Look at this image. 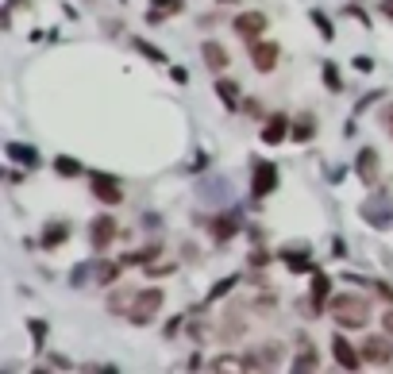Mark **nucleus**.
I'll return each instance as SVG.
<instances>
[{
    "mask_svg": "<svg viewBox=\"0 0 393 374\" xmlns=\"http://www.w3.org/2000/svg\"><path fill=\"white\" fill-rule=\"evenodd\" d=\"M328 313H332V320L339 324V328H366V320H370V301L363 294H335L328 301Z\"/></svg>",
    "mask_w": 393,
    "mask_h": 374,
    "instance_id": "obj_1",
    "label": "nucleus"
},
{
    "mask_svg": "<svg viewBox=\"0 0 393 374\" xmlns=\"http://www.w3.org/2000/svg\"><path fill=\"white\" fill-rule=\"evenodd\" d=\"M162 301H166V294H162V289H135V301H131V308H127V320L135 324V328L151 324L154 316H158Z\"/></svg>",
    "mask_w": 393,
    "mask_h": 374,
    "instance_id": "obj_2",
    "label": "nucleus"
},
{
    "mask_svg": "<svg viewBox=\"0 0 393 374\" xmlns=\"http://www.w3.org/2000/svg\"><path fill=\"white\" fill-rule=\"evenodd\" d=\"M247 313H251V308L239 305V301H232V305H227L224 320H220V339H224V344H235V339L251 328V324H247Z\"/></svg>",
    "mask_w": 393,
    "mask_h": 374,
    "instance_id": "obj_3",
    "label": "nucleus"
},
{
    "mask_svg": "<svg viewBox=\"0 0 393 374\" xmlns=\"http://www.w3.org/2000/svg\"><path fill=\"white\" fill-rule=\"evenodd\" d=\"M282 355H285V347L270 339V344L251 347V351L243 355V370H270V367H277V363H282Z\"/></svg>",
    "mask_w": 393,
    "mask_h": 374,
    "instance_id": "obj_4",
    "label": "nucleus"
},
{
    "mask_svg": "<svg viewBox=\"0 0 393 374\" xmlns=\"http://www.w3.org/2000/svg\"><path fill=\"white\" fill-rule=\"evenodd\" d=\"M389 332L386 336H366L363 339V347H358V351H363V363H370V367H389L393 363V344H389Z\"/></svg>",
    "mask_w": 393,
    "mask_h": 374,
    "instance_id": "obj_5",
    "label": "nucleus"
},
{
    "mask_svg": "<svg viewBox=\"0 0 393 374\" xmlns=\"http://www.w3.org/2000/svg\"><path fill=\"white\" fill-rule=\"evenodd\" d=\"M89 189H93V197L104 201V205H120V201H124V185H120L112 174H101V170L89 177Z\"/></svg>",
    "mask_w": 393,
    "mask_h": 374,
    "instance_id": "obj_6",
    "label": "nucleus"
},
{
    "mask_svg": "<svg viewBox=\"0 0 393 374\" xmlns=\"http://www.w3.org/2000/svg\"><path fill=\"white\" fill-rule=\"evenodd\" d=\"M274 189H277V166H274V162H258L255 174H251V197L262 201L266 193H274Z\"/></svg>",
    "mask_w": 393,
    "mask_h": 374,
    "instance_id": "obj_7",
    "label": "nucleus"
},
{
    "mask_svg": "<svg viewBox=\"0 0 393 374\" xmlns=\"http://www.w3.org/2000/svg\"><path fill=\"white\" fill-rule=\"evenodd\" d=\"M116 235H120V224L112 220V216H96V220L89 224V243H93V251H104Z\"/></svg>",
    "mask_w": 393,
    "mask_h": 374,
    "instance_id": "obj_8",
    "label": "nucleus"
},
{
    "mask_svg": "<svg viewBox=\"0 0 393 374\" xmlns=\"http://www.w3.org/2000/svg\"><path fill=\"white\" fill-rule=\"evenodd\" d=\"M247 51H251V62H255V70H258V74H270V70L277 66V43L255 39V43H251Z\"/></svg>",
    "mask_w": 393,
    "mask_h": 374,
    "instance_id": "obj_9",
    "label": "nucleus"
},
{
    "mask_svg": "<svg viewBox=\"0 0 393 374\" xmlns=\"http://www.w3.org/2000/svg\"><path fill=\"white\" fill-rule=\"evenodd\" d=\"M332 355H335V363H339L343 370H358V367H363V351H355L343 336L332 339Z\"/></svg>",
    "mask_w": 393,
    "mask_h": 374,
    "instance_id": "obj_10",
    "label": "nucleus"
},
{
    "mask_svg": "<svg viewBox=\"0 0 393 374\" xmlns=\"http://www.w3.org/2000/svg\"><path fill=\"white\" fill-rule=\"evenodd\" d=\"M212 89H216V96L224 101V108L243 112V93H239V85H235L232 77H216V81H212Z\"/></svg>",
    "mask_w": 393,
    "mask_h": 374,
    "instance_id": "obj_11",
    "label": "nucleus"
},
{
    "mask_svg": "<svg viewBox=\"0 0 393 374\" xmlns=\"http://www.w3.org/2000/svg\"><path fill=\"white\" fill-rule=\"evenodd\" d=\"M289 132H293V127H289V120H285L282 112H277V116H270V120H266V127H262V143L277 147V143H285V139H289Z\"/></svg>",
    "mask_w": 393,
    "mask_h": 374,
    "instance_id": "obj_12",
    "label": "nucleus"
},
{
    "mask_svg": "<svg viewBox=\"0 0 393 374\" xmlns=\"http://www.w3.org/2000/svg\"><path fill=\"white\" fill-rule=\"evenodd\" d=\"M266 15L262 12H243V15H235V31H239L243 39H258L262 31H266Z\"/></svg>",
    "mask_w": 393,
    "mask_h": 374,
    "instance_id": "obj_13",
    "label": "nucleus"
},
{
    "mask_svg": "<svg viewBox=\"0 0 393 374\" xmlns=\"http://www.w3.org/2000/svg\"><path fill=\"white\" fill-rule=\"evenodd\" d=\"M182 8H185V0H151V4H146V20L162 23V20H170V15H177Z\"/></svg>",
    "mask_w": 393,
    "mask_h": 374,
    "instance_id": "obj_14",
    "label": "nucleus"
},
{
    "mask_svg": "<svg viewBox=\"0 0 393 374\" xmlns=\"http://www.w3.org/2000/svg\"><path fill=\"white\" fill-rule=\"evenodd\" d=\"M355 166H358V177H363L366 185L378 182V151L363 147V151H358V158H355Z\"/></svg>",
    "mask_w": 393,
    "mask_h": 374,
    "instance_id": "obj_15",
    "label": "nucleus"
},
{
    "mask_svg": "<svg viewBox=\"0 0 393 374\" xmlns=\"http://www.w3.org/2000/svg\"><path fill=\"white\" fill-rule=\"evenodd\" d=\"M201 54H204V66L216 74V70H224L227 66V51L216 43V39H208V43H201Z\"/></svg>",
    "mask_w": 393,
    "mask_h": 374,
    "instance_id": "obj_16",
    "label": "nucleus"
},
{
    "mask_svg": "<svg viewBox=\"0 0 393 374\" xmlns=\"http://www.w3.org/2000/svg\"><path fill=\"white\" fill-rule=\"evenodd\" d=\"M8 158L12 162H20V166H27V170H35L39 166V151L35 147H23V143H8Z\"/></svg>",
    "mask_w": 393,
    "mask_h": 374,
    "instance_id": "obj_17",
    "label": "nucleus"
},
{
    "mask_svg": "<svg viewBox=\"0 0 393 374\" xmlns=\"http://www.w3.org/2000/svg\"><path fill=\"white\" fill-rule=\"evenodd\" d=\"M282 258L289 263V270H293V274H316L313 255H305V251H282Z\"/></svg>",
    "mask_w": 393,
    "mask_h": 374,
    "instance_id": "obj_18",
    "label": "nucleus"
},
{
    "mask_svg": "<svg viewBox=\"0 0 393 374\" xmlns=\"http://www.w3.org/2000/svg\"><path fill=\"white\" fill-rule=\"evenodd\" d=\"M235 232H239V220H235V216H216V220H212V239L216 243H227Z\"/></svg>",
    "mask_w": 393,
    "mask_h": 374,
    "instance_id": "obj_19",
    "label": "nucleus"
},
{
    "mask_svg": "<svg viewBox=\"0 0 393 374\" xmlns=\"http://www.w3.org/2000/svg\"><path fill=\"white\" fill-rule=\"evenodd\" d=\"M251 308H255L258 316H274L277 313V294L274 289H262V294L251 297Z\"/></svg>",
    "mask_w": 393,
    "mask_h": 374,
    "instance_id": "obj_20",
    "label": "nucleus"
},
{
    "mask_svg": "<svg viewBox=\"0 0 393 374\" xmlns=\"http://www.w3.org/2000/svg\"><path fill=\"white\" fill-rule=\"evenodd\" d=\"M131 301H135V289H112V297H108V313H124L127 316V308H131Z\"/></svg>",
    "mask_w": 393,
    "mask_h": 374,
    "instance_id": "obj_21",
    "label": "nucleus"
},
{
    "mask_svg": "<svg viewBox=\"0 0 393 374\" xmlns=\"http://www.w3.org/2000/svg\"><path fill=\"white\" fill-rule=\"evenodd\" d=\"M313 132H316V120H313V116H297V120H293V132H289V139H297V143H308V139H313Z\"/></svg>",
    "mask_w": 393,
    "mask_h": 374,
    "instance_id": "obj_22",
    "label": "nucleus"
},
{
    "mask_svg": "<svg viewBox=\"0 0 393 374\" xmlns=\"http://www.w3.org/2000/svg\"><path fill=\"white\" fill-rule=\"evenodd\" d=\"M328 297H332V278H328V274H316L313 278V305L320 308Z\"/></svg>",
    "mask_w": 393,
    "mask_h": 374,
    "instance_id": "obj_23",
    "label": "nucleus"
},
{
    "mask_svg": "<svg viewBox=\"0 0 393 374\" xmlns=\"http://www.w3.org/2000/svg\"><path fill=\"white\" fill-rule=\"evenodd\" d=\"M363 216H366L370 224H378V227L389 224V208L382 205V201H374V205H363Z\"/></svg>",
    "mask_w": 393,
    "mask_h": 374,
    "instance_id": "obj_24",
    "label": "nucleus"
},
{
    "mask_svg": "<svg viewBox=\"0 0 393 374\" xmlns=\"http://www.w3.org/2000/svg\"><path fill=\"white\" fill-rule=\"evenodd\" d=\"M120 270H124V263H101L93 270V282H101V286H108L112 278H120Z\"/></svg>",
    "mask_w": 393,
    "mask_h": 374,
    "instance_id": "obj_25",
    "label": "nucleus"
},
{
    "mask_svg": "<svg viewBox=\"0 0 393 374\" xmlns=\"http://www.w3.org/2000/svg\"><path fill=\"white\" fill-rule=\"evenodd\" d=\"M66 235H70V227L66 224H46V235H43V247H58V243H66Z\"/></svg>",
    "mask_w": 393,
    "mask_h": 374,
    "instance_id": "obj_26",
    "label": "nucleus"
},
{
    "mask_svg": "<svg viewBox=\"0 0 393 374\" xmlns=\"http://www.w3.org/2000/svg\"><path fill=\"white\" fill-rule=\"evenodd\" d=\"M54 170H58L62 177H77L81 174V162L70 158V154H58V158H54Z\"/></svg>",
    "mask_w": 393,
    "mask_h": 374,
    "instance_id": "obj_27",
    "label": "nucleus"
},
{
    "mask_svg": "<svg viewBox=\"0 0 393 374\" xmlns=\"http://www.w3.org/2000/svg\"><path fill=\"white\" fill-rule=\"evenodd\" d=\"M320 367V359H316V351H313V344L305 347V351L297 355V359H293V370H316Z\"/></svg>",
    "mask_w": 393,
    "mask_h": 374,
    "instance_id": "obj_28",
    "label": "nucleus"
},
{
    "mask_svg": "<svg viewBox=\"0 0 393 374\" xmlns=\"http://www.w3.org/2000/svg\"><path fill=\"white\" fill-rule=\"evenodd\" d=\"M239 286V274H227L224 282H216V286H212V294H208V301H216V297H224L227 289H235Z\"/></svg>",
    "mask_w": 393,
    "mask_h": 374,
    "instance_id": "obj_29",
    "label": "nucleus"
},
{
    "mask_svg": "<svg viewBox=\"0 0 393 374\" xmlns=\"http://www.w3.org/2000/svg\"><path fill=\"white\" fill-rule=\"evenodd\" d=\"M324 85L332 89V93H339V89H343V81H339V70H335L332 62H324Z\"/></svg>",
    "mask_w": 393,
    "mask_h": 374,
    "instance_id": "obj_30",
    "label": "nucleus"
},
{
    "mask_svg": "<svg viewBox=\"0 0 393 374\" xmlns=\"http://www.w3.org/2000/svg\"><path fill=\"white\" fill-rule=\"evenodd\" d=\"M308 20L316 23V31H320L324 39H332V35H335V27H332V23H328V15H324V12H308Z\"/></svg>",
    "mask_w": 393,
    "mask_h": 374,
    "instance_id": "obj_31",
    "label": "nucleus"
},
{
    "mask_svg": "<svg viewBox=\"0 0 393 374\" xmlns=\"http://www.w3.org/2000/svg\"><path fill=\"white\" fill-rule=\"evenodd\" d=\"M135 46H139V54H143V58H151V62H166V54H162L158 46L143 43V39H135Z\"/></svg>",
    "mask_w": 393,
    "mask_h": 374,
    "instance_id": "obj_32",
    "label": "nucleus"
},
{
    "mask_svg": "<svg viewBox=\"0 0 393 374\" xmlns=\"http://www.w3.org/2000/svg\"><path fill=\"white\" fill-rule=\"evenodd\" d=\"M208 367L212 370H243V355H239V359H212Z\"/></svg>",
    "mask_w": 393,
    "mask_h": 374,
    "instance_id": "obj_33",
    "label": "nucleus"
},
{
    "mask_svg": "<svg viewBox=\"0 0 393 374\" xmlns=\"http://www.w3.org/2000/svg\"><path fill=\"white\" fill-rule=\"evenodd\" d=\"M374 286V294H378L382 301H393V286H386V282H370Z\"/></svg>",
    "mask_w": 393,
    "mask_h": 374,
    "instance_id": "obj_34",
    "label": "nucleus"
},
{
    "mask_svg": "<svg viewBox=\"0 0 393 374\" xmlns=\"http://www.w3.org/2000/svg\"><path fill=\"white\" fill-rule=\"evenodd\" d=\"M382 124H386V132L393 135V104H386V108H382Z\"/></svg>",
    "mask_w": 393,
    "mask_h": 374,
    "instance_id": "obj_35",
    "label": "nucleus"
},
{
    "mask_svg": "<svg viewBox=\"0 0 393 374\" xmlns=\"http://www.w3.org/2000/svg\"><path fill=\"white\" fill-rule=\"evenodd\" d=\"M31 332H35V344H43V336H46V324H43V320H31Z\"/></svg>",
    "mask_w": 393,
    "mask_h": 374,
    "instance_id": "obj_36",
    "label": "nucleus"
},
{
    "mask_svg": "<svg viewBox=\"0 0 393 374\" xmlns=\"http://www.w3.org/2000/svg\"><path fill=\"white\" fill-rule=\"evenodd\" d=\"M355 70H363V74H370V70H374V62L366 58V54H358V58H355Z\"/></svg>",
    "mask_w": 393,
    "mask_h": 374,
    "instance_id": "obj_37",
    "label": "nucleus"
},
{
    "mask_svg": "<svg viewBox=\"0 0 393 374\" xmlns=\"http://www.w3.org/2000/svg\"><path fill=\"white\" fill-rule=\"evenodd\" d=\"M243 112H247V116H262V104L258 101H243Z\"/></svg>",
    "mask_w": 393,
    "mask_h": 374,
    "instance_id": "obj_38",
    "label": "nucleus"
},
{
    "mask_svg": "<svg viewBox=\"0 0 393 374\" xmlns=\"http://www.w3.org/2000/svg\"><path fill=\"white\" fill-rule=\"evenodd\" d=\"M170 77H174V81H177V85H185V81H189V74H185V70H182V66H174V70H170Z\"/></svg>",
    "mask_w": 393,
    "mask_h": 374,
    "instance_id": "obj_39",
    "label": "nucleus"
},
{
    "mask_svg": "<svg viewBox=\"0 0 393 374\" xmlns=\"http://www.w3.org/2000/svg\"><path fill=\"white\" fill-rule=\"evenodd\" d=\"M46 367H54V370H66V367H70V359H62V355H54V359L46 363Z\"/></svg>",
    "mask_w": 393,
    "mask_h": 374,
    "instance_id": "obj_40",
    "label": "nucleus"
},
{
    "mask_svg": "<svg viewBox=\"0 0 393 374\" xmlns=\"http://www.w3.org/2000/svg\"><path fill=\"white\" fill-rule=\"evenodd\" d=\"M266 258H270L266 251H255V255H251V263H255V266H266Z\"/></svg>",
    "mask_w": 393,
    "mask_h": 374,
    "instance_id": "obj_41",
    "label": "nucleus"
},
{
    "mask_svg": "<svg viewBox=\"0 0 393 374\" xmlns=\"http://www.w3.org/2000/svg\"><path fill=\"white\" fill-rule=\"evenodd\" d=\"M378 12H382V15H389V20H393V0H382V4H378Z\"/></svg>",
    "mask_w": 393,
    "mask_h": 374,
    "instance_id": "obj_42",
    "label": "nucleus"
},
{
    "mask_svg": "<svg viewBox=\"0 0 393 374\" xmlns=\"http://www.w3.org/2000/svg\"><path fill=\"white\" fill-rule=\"evenodd\" d=\"M382 324H386V332H389V336H393V308H389V313H386V316H382Z\"/></svg>",
    "mask_w": 393,
    "mask_h": 374,
    "instance_id": "obj_43",
    "label": "nucleus"
},
{
    "mask_svg": "<svg viewBox=\"0 0 393 374\" xmlns=\"http://www.w3.org/2000/svg\"><path fill=\"white\" fill-rule=\"evenodd\" d=\"M220 4H232V0H220Z\"/></svg>",
    "mask_w": 393,
    "mask_h": 374,
    "instance_id": "obj_44",
    "label": "nucleus"
}]
</instances>
